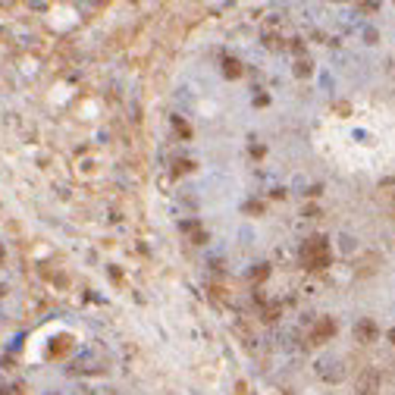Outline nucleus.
Here are the masks:
<instances>
[{
	"instance_id": "1",
	"label": "nucleus",
	"mask_w": 395,
	"mask_h": 395,
	"mask_svg": "<svg viewBox=\"0 0 395 395\" xmlns=\"http://www.w3.org/2000/svg\"><path fill=\"white\" fill-rule=\"evenodd\" d=\"M302 264L307 270H323V267H329V242L323 239V235H314V239H307L302 245Z\"/></svg>"
},
{
	"instance_id": "2",
	"label": "nucleus",
	"mask_w": 395,
	"mask_h": 395,
	"mask_svg": "<svg viewBox=\"0 0 395 395\" xmlns=\"http://www.w3.org/2000/svg\"><path fill=\"white\" fill-rule=\"evenodd\" d=\"M354 339H358V342H374V339H376V323L374 320H358V323H354Z\"/></svg>"
},
{
	"instance_id": "3",
	"label": "nucleus",
	"mask_w": 395,
	"mask_h": 395,
	"mask_svg": "<svg viewBox=\"0 0 395 395\" xmlns=\"http://www.w3.org/2000/svg\"><path fill=\"white\" fill-rule=\"evenodd\" d=\"M333 333H336V323L323 317V320L317 323V327H314V333H311V342H314V345H320V342H327V339L333 336Z\"/></svg>"
},
{
	"instance_id": "4",
	"label": "nucleus",
	"mask_w": 395,
	"mask_h": 395,
	"mask_svg": "<svg viewBox=\"0 0 395 395\" xmlns=\"http://www.w3.org/2000/svg\"><path fill=\"white\" fill-rule=\"evenodd\" d=\"M223 73H226L229 78H239V76H242V63H239V60H232V57L223 60Z\"/></svg>"
},
{
	"instance_id": "5",
	"label": "nucleus",
	"mask_w": 395,
	"mask_h": 395,
	"mask_svg": "<svg viewBox=\"0 0 395 395\" xmlns=\"http://www.w3.org/2000/svg\"><path fill=\"white\" fill-rule=\"evenodd\" d=\"M295 73H298V76H307V73H311V63H307V60H302V63H298V66H295Z\"/></svg>"
},
{
	"instance_id": "6",
	"label": "nucleus",
	"mask_w": 395,
	"mask_h": 395,
	"mask_svg": "<svg viewBox=\"0 0 395 395\" xmlns=\"http://www.w3.org/2000/svg\"><path fill=\"white\" fill-rule=\"evenodd\" d=\"M4 260H6V251H4V245H0V267H4Z\"/></svg>"
},
{
	"instance_id": "7",
	"label": "nucleus",
	"mask_w": 395,
	"mask_h": 395,
	"mask_svg": "<svg viewBox=\"0 0 395 395\" xmlns=\"http://www.w3.org/2000/svg\"><path fill=\"white\" fill-rule=\"evenodd\" d=\"M389 342L395 345V329H389Z\"/></svg>"
},
{
	"instance_id": "8",
	"label": "nucleus",
	"mask_w": 395,
	"mask_h": 395,
	"mask_svg": "<svg viewBox=\"0 0 395 395\" xmlns=\"http://www.w3.org/2000/svg\"><path fill=\"white\" fill-rule=\"evenodd\" d=\"M4 292H6V286H0V295H4Z\"/></svg>"
}]
</instances>
